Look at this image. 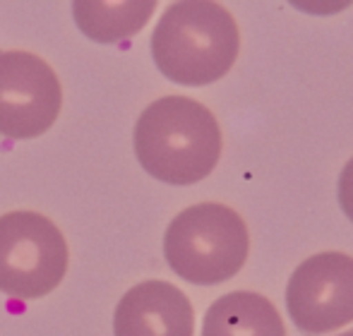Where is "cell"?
Returning a JSON list of instances; mask_svg holds the SVG:
<instances>
[{
	"mask_svg": "<svg viewBox=\"0 0 353 336\" xmlns=\"http://www.w3.org/2000/svg\"><path fill=\"white\" fill-rule=\"evenodd\" d=\"M132 140L144 171L168 185L205 180L223 149L214 113L188 96H163L149 103L137 118Z\"/></svg>",
	"mask_w": 353,
	"mask_h": 336,
	"instance_id": "6da1fadb",
	"label": "cell"
},
{
	"mask_svg": "<svg viewBox=\"0 0 353 336\" xmlns=\"http://www.w3.org/2000/svg\"><path fill=\"white\" fill-rule=\"evenodd\" d=\"M241 53V29L223 5L212 0L171 3L152 34V56L166 80L205 87L223 75Z\"/></svg>",
	"mask_w": 353,
	"mask_h": 336,
	"instance_id": "7a4b0ae2",
	"label": "cell"
},
{
	"mask_svg": "<svg viewBox=\"0 0 353 336\" xmlns=\"http://www.w3.org/2000/svg\"><path fill=\"white\" fill-rule=\"evenodd\" d=\"M250 233L236 209L202 202L183 209L168 224L163 255L181 279L197 286L228 281L245 266Z\"/></svg>",
	"mask_w": 353,
	"mask_h": 336,
	"instance_id": "3957f363",
	"label": "cell"
},
{
	"mask_svg": "<svg viewBox=\"0 0 353 336\" xmlns=\"http://www.w3.org/2000/svg\"><path fill=\"white\" fill-rule=\"evenodd\" d=\"M68 271V243L61 229L37 211L0 216V291L10 298H43Z\"/></svg>",
	"mask_w": 353,
	"mask_h": 336,
	"instance_id": "277c9868",
	"label": "cell"
},
{
	"mask_svg": "<svg viewBox=\"0 0 353 336\" xmlns=\"http://www.w3.org/2000/svg\"><path fill=\"white\" fill-rule=\"evenodd\" d=\"M286 310L307 334H330L353 322V257L317 252L293 269L286 286Z\"/></svg>",
	"mask_w": 353,
	"mask_h": 336,
	"instance_id": "5b68a950",
	"label": "cell"
},
{
	"mask_svg": "<svg viewBox=\"0 0 353 336\" xmlns=\"http://www.w3.org/2000/svg\"><path fill=\"white\" fill-rule=\"evenodd\" d=\"M63 89L46 61L27 51L0 53V135L32 140L58 120Z\"/></svg>",
	"mask_w": 353,
	"mask_h": 336,
	"instance_id": "8992f818",
	"label": "cell"
},
{
	"mask_svg": "<svg viewBox=\"0 0 353 336\" xmlns=\"http://www.w3.org/2000/svg\"><path fill=\"white\" fill-rule=\"evenodd\" d=\"M116 336H192L195 310L168 281H142L121 298L113 315Z\"/></svg>",
	"mask_w": 353,
	"mask_h": 336,
	"instance_id": "52a82bcc",
	"label": "cell"
},
{
	"mask_svg": "<svg viewBox=\"0 0 353 336\" xmlns=\"http://www.w3.org/2000/svg\"><path fill=\"white\" fill-rule=\"evenodd\" d=\"M202 336H286V327L270 298L252 291H233L210 305Z\"/></svg>",
	"mask_w": 353,
	"mask_h": 336,
	"instance_id": "ba28073f",
	"label": "cell"
},
{
	"mask_svg": "<svg viewBox=\"0 0 353 336\" xmlns=\"http://www.w3.org/2000/svg\"><path fill=\"white\" fill-rule=\"evenodd\" d=\"M154 10H157L154 0H125V3L82 0L72 5L77 27L99 43H116L130 39L149 22Z\"/></svg>",
	"mask_w": 353,
	"mask_h": 336,
	"instance_id": "9c48e42d",
	"label": "cell"
},
{
	"mask_svg": "<svg viewBox=\"0 0 353 336\" xmlns=\"http://www.w3.org/2000/svg\"><path fill=\"white\" fill-rule=\"evenodd\" d=\"M339 204L353 224V156L349 159V164L344 166V171H341V176H339Z\"/></svg>",
	"mask_w": 353,
	"mask_h": 336,
	"instance_id": "30bf717a",
	"label": "cell"
},
{
	"mask_svg": "<svg viewBox=\"0 0 353 336\" xmlns=\"http://www.w3.org/2000/svg\"><path fill=\"white\" fill-rule=\"evenodd\" d=\"M339 336H353V329H349V332H344V334H339Z\"/></svg>",
	"mask_w": 353,
	"mask_h": 336,
	"instance_id": "8fae6325",
	"label": "cell"
}]
</instances>
